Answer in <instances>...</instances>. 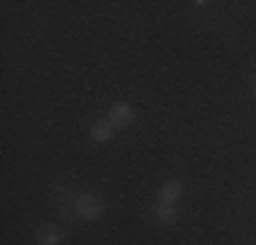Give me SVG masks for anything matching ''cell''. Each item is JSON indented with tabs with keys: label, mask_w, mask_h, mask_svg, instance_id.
Returning a JSON list of instances; mask_svg holds the SVG:
<instances>
[{
	"label": "cell",
	"mask_w": 256,
	"mask_h": 245,
	"mask_svg": "<svg viewBox=\"0 0 256 245\" xmlns=\"http://www.w3.org/2000/svg\"><path fill=\"white\" fill-rule=\"evenodd\" d=\"M104 212H106V202H104L101 194H96V191L76 194V218L93 224V220H98L104 216Z\"/></svg>",
	"instance_id": "obj_1"
},
{
	"label": "cell",
	"mask_w": 256,
	"mask_h": 245,
	"mask_svg": "<svg viewBox=\"0 0 256 245\" xmlns=\"http://www.w3.org/2000/svg\"><path fill=\"white\" fill-rule=\"evenodd\" d=\"M106 120L112 122L114 128H128L134 120H136V109L126 101H114L112 106L106 109Z\"/></svg>",
	"instance_id": "obj_2"
},
{
	"label": "cell",
	"mask_w": 256,
	"mask_h": 245,
	"mask_svg": "<svg viewBox=\"0 0 256 245\" xmlns=\"http://www.w3.org/2000/svg\"><path fill=\"white\" fill-rule=\"evenodd\" d=\"M66 234L58 224H44L36 232V245H63Z\"/></svg>",
	"instance_id": "obj_3"
},
{
	"label": "cell",
	"mask_w": 256,
	"mask_h": 245,
	"mask_svg": "<svg viewBox=\"0 0 256 245\" xmlns=\"http://www.w3.org/2000/svg\"><path fill=\"white\" fill-rule=\"evenodd\" d=\"M114 131H118V128H114L106 118H98L93 126H90V139H93L96 144H106V142L114 139Z\"/></svg>",
	"instance_id": "obj_4"
},
{
	"label": "cell",
	"mask_w": 256,
	"mask_h": 245,
	"mask_svg": "<svg viewBox=\"0 0 256 245\" xmlns=\"http://www.w3.org/2000/svg\"><path fill=\"white\" fill-rule=\"evenodd\" d=\"M150 216L164 226H174L178 224V204H166V202H156L150 207Z\"/></svg>",
	"instance_id": "obj_5"
},
{
	"label": "cell",
	"mask_w": 256,
	"mask_h": 245,
	"mask_svg": "<svg viewBox=\"0 0 256 245\" xmlns=\"http://www.w3.org/2000/svg\"><path fill=\"white\" fill-rule=\"evenodd\" d=\"M182 180H178V177H172V180H166L161 188H158V202H166V204H178L180 196H182Z\"/></svg>",
	"instance_id": "obj_6"
}]
</instances>
